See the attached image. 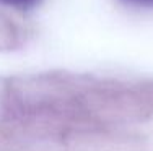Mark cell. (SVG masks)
I'll use <instances>...</instances> for the list:
<instances>
[{
    "instance_id": "obj_1",
    "label": "cell",
    "mask_w": 153,
    "mask_h": 151,
    "mask_svg": "<svg viewBox=\"0 0 153 151\" xmlns=\"http://www.w3.org/2000/svg\"><path fill=\"white\" fill-rule=\"evenodd\" d=\"M42 0H0L2 5L7 7H13V8H21V10H26V8H33V7L39 5Z\"/></svg>"
},
{
    "instance_id": "obj_2",
    "label": "cell",
    "mask_w": 153,
    "mask_h": 151,
    "mask_svg": "<svg viewBox=\"0 0 153 151\" xmlns=\"http://www.w3.org/2000/svg\"><path fill=\"white\" fill-rule=\"evenodd\" d=\"M127 2H135V3H153V0H127Z\"/></svg>"
}]
</instances>
